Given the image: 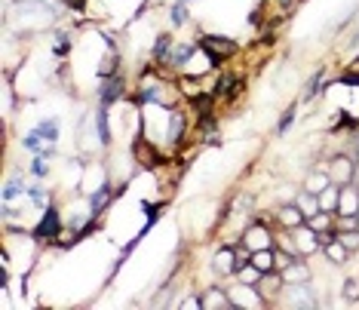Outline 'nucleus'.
<instances>
[{"label":"nucleus","instance_id":"1","mask_svg":"<svg viewBox=\"0 0 359 310\" xmlns=\"http://www.w3.org/2000/svg\"><path fill=\"white\" fill-rule=\"evenodd\" d=\"M31 234L41 246H61L68 237V228H65V212L59 209L56 200H50V206L41 212L37 224L31 228Z\"/></svg>","mask_w":359,"mask_h":310},{"label":"nucleus","instance_id":"2","mask_svg":"<svg viewBox=\"0 0 359 310\" xmlns=\"http://www.w3.org/2000/svg\"><path fill=\"white\" fill-rule=\"evenodd\" d=\"M323 169L329 172L332 184H338V188H344V184H353L356 175H359V166H356V154L350 151H335L325 157Z\"/></svg>","mask_w":359,"mask_h":310},{"label":"nucleus","instance_id":"3","mask_svg":"<svg viewBox=\"0 0 359 310\" xmlns=\"http://www.w3.org/2000/svg\"><path fill=\"white\" fill-rule=\"evenodd\" d=\"M200 46L218 68L228 65L230 59H237L240 50H243V43L233 40V37H228V34H200Z\"/></svg>","mask_w":359,"mask_h":310},{"label":"nucleus","instance_id":"4","mask_svg":"<svg viewBox=\"0 0 359 310\" xmlns=\"http://www.w3.org/2000/svg\"><path fill=\"white\" fill-rule=\"evenodd\" d=\"M132 87H135V83H129L126 74H114V77H105V80H96V105L114 108V105L126 102Z\"/></svg>","mask_w":359,"mask_h":310},{"label":"nucleus","instance_id":"5","mask_svg":"<svg viewBox=\"0 0 359 310\" xmlns=\"http://www.w3.org/2000/svg\"><path fill=\"white\" fill-rule=\"evenodd\" d=\"M114 203H117V184L111 178H101L96 188L87 193V212H89V219H96V221L105 219V212Z\"/></svg>","mask_w":359,"mask_h":310},{"label":"nucleus","instance_id":"6","mask_svg":"<svg viewBox=\"0 0 359 310\" xmlns=\"http://www.w3.org/2000/svg\"><path fill=\"white\" fill-rule=\"evenodd\" d=\"M240 243H243L249 252L270 249V246H277V228H273L270 221L255 219V221H252V224H249V228L243 230V237H240Z\"/></svg>","mask_w":359,"mask_h":310},{"label":"nucleus","instance_id":"7","mask_svg":"<svg viewBox=\"0 0 359 310\" xmlns=\"http://www.w3.org/2000/svg\"><path fill=\"white\" fill-rule=\"evenodd\" d=\"M279 304L307 307V310L319 307V295H316V286H314V280H310V283H286V289H283V298H279Z\"/></svg>","mask_w":359,"mask_h":310},{"label":"nucleus","instance_id":"8","mask_svg":"<svg viewBox=\"0 0 359 310\" xmlns=\"http://www.w3.org/2000/svg\"><path fill=\"white\" fill-rule=\"evenodd\" d=\"M175 40L178 37L173 31H157L151 40V50H147V59L154 61V65L160 68V71L169 74V59H173V50H175Z\"/></svg>","mask_w":359,"mask_h":310},{"label":"nucleus","instance_id":"9","mask_svg":"<svg viewBox=\"0 0 359 310\" xmlns=\"http://www.w3.org/2000/svg\"><path fill=\"white\" fill-rule=\"evenodd\" d=\"M200 37H187V40H175V50H173V59H169V74H184L191 68L193 56H200Z\"/></svg>","mask_w":359,"mask_h":310},{"label":"nucleus","instance_id":"10","mask_svg":"<svg viewBox=\"0 0 359 310\" xmlns=\"http://www.w3.org/2000/svg\"><path fill=\"white\" fill-rule=\"evenodd\" d=\"M212 274L218 276V283L237 274V246L233 243H218V249L212 252Z\"/></svg>","mask_w":359,"mask_h":310},{"label":"nucleus","instance_id":"11","mask_svg":"<svg viewBox=\"0 0 359 310\" xmlns=\"http://www.w3.org/2000/svg\"><path fill=\"white\" fill-rule=\"evenodd\" d=\"M228 292H230V304L233 307H252V310L268 307V304H264V298H261V292H258V286H246V283L233 280L228 286Z\"/></svg>","mask_w":359,"mask_h":310},{"label":"nucleus","instance_id":"12","mask_svg":"<svg viewBox=\"0 0 359 310\" xmlns=\"http://www.w3.org/2000/svg\"><path fill=\"white\" fill-rule=\"evenodd\" d=\"M295 234V249H298V258H314L316 252H323V243H319V234L314 228H310L307 221L301 224V228L292 230Z\"/></svg>","mask_w":359,"mask_h":310},{"label":"nucleus","instance_id":"13","mask_svg":"<svg viewBox=\"0 0 359 310\" xmlns=\"http://www.w3.org/2000/svg\"><path fill=\"white\" fill-rule=\"evenodd\" d=\"M28 172H10L0 188V203H22L28 200Z\"/></svg>","mask_w":359,"mask_h":310},{"label":"nucleus","instance_id":"14","mask_svg":"<svg viewBox=\"0 0 359 310\" xmlns=\"http://www.w3.org/2000/svg\"><path fill=\"white\" fill-rule=\"evenodd\" d=\"M92 126H96V142L98 148H111L114 145V129H111V108L105 105H96V111H92Z\"/></svg>","mask_w":359,"mask_h":310},{"label":"nucleus","instance_id":"15","mask_svg":"<svg viewBox=\"0 0 359 310\" xmlns=\"http://www.w3.org/2000/svg\"><path fill=\"white\" fill-rule=\"evenodd\" d=\"M283 289H286V280H283V274H279V270H268V274L261 276V283H258V292H261L264 304H279Z\"/></svg>","mask_w":359,"mask_h":310},{"label":"nucleus","instance_id":"16","mask_svg":"<svg viewBox=\"0 0 359 310\" xmlns=\"http://www.w3.org/2000/svg\"><path fill=\"white\" fill-rule=\"evenodd\" d=\"M304 221H307V215H304L295 203H279L277 212H273V224H277V228H286V230L301 228Z\"/></svg>","mask_w":359,"mask_h":310},{"label":"nucleus","instance_id":"17","mask_svg":"<svg viewBox=\"0 0 359 310\" xmlns=\"http://www.w3.org/2000/svg\"><path fill=\"white\" fill-rule=\"evenodd\" d=\"M166 25L169 31H182L191 25V3L187 0H169L166 3Z\"/></svg>","mask_w":359,"mask_h":310},{"label":"nucleus","instance_id":"18","mask_svg":"<svg viewBox=\"0 0 359 310\" xmlns=\"http://www.w3.org/2000/svg\"><path fill=\"white\" fill-rule=\"evenodd\" d=\"M325 74H329V65H316V71L307 77V83H304V92H301V102H304V105H310V102H316V98H323Z\"/></svg>","mask_w":359,"mask_h":310},{"label":"nucleus","instance_id":"19","mask_svg":"<svg viewBox=\"0 0 359 310\" xmlns=\"http://www.w3.org/2000/svg\"><path fill=\"white\" fill-rule=\"evenodd\" d=\"M286 283H310L314 280V267H310V258H292L288 265L279 270Z\"/></svg>","mask_w":359,"mask_h":310},{"label":"nucleus","instance_id":"20","mask_svg":"<svg viewBox=\"0 0 359 310\" xmlns=\"http://www.w3.org/2000/svg\"><path fill=\"white\" fill-rule=\"evenodd\" d=\"M200 298H203V310H218V307H233L230 304V292H228V286H206V289L200 292Z\"/></svg>","mask_w":359,"mask_h":310},{"label":"nucleus","instance_id":"21","mask_svg":"<svg viewBox=\"0 0 359 310\" xmlns=\"http://www.w3.org/2000/svg\"><path fill=\"white\" fill-rule=\"evenodd\" d=\"M71 50H74V28H59L50 40V52L59 61H65L68 56H71Z\"/></svg>","mask_w":359,"mask_h":310},{"label":"nucleus","instance_id":"22","mask_svg":"<svg viewBox=\"0 0 359 310\" xmlns=\"http://www.w3.org/2000/svg\"><path fill=\"white\" fill-rule=\"evenodd\" d=\"M34 129L41 133V138L46 145H59V138H61V120L56 117V114H50V117H41L34 123Z\"/></svg>","mask_w":359,"mask_h":310},{"label":"nucleus","instance_id":"23","mask_svg":"<svg viewBox=\"0 0 359 310\" xmlns=\"http://www.w3.org/2000/svg\"><path fill=\"white\" fill-rule=\"evenodd\" d=\"M50 200H56V193H52L50 188H46L43 182H37V178H34V182L28 184V203L34 206L37 212H43V209L50 206Z\"/></svg>","mask_w":359,"mask_h":310},{"label":"nucleus","instance_id":"24","mask_svg":"<svg viewBox=\"0 0 359 310\" xmlns=\"http://www.w3.org/2000/svg\"><path fill=\"white\" fill-rule=\"evenodd\" d=\"M335 215H359V188L356 184H344L338 200V212Z\"/></svg>","mask_w":359,"mask_h":310},{"label":"nucleus","instance_id":"25","mask_svg":"<svg viewBox=\"0 0 359 310\" xmlns=\"http://www.w3.org/2000/svg\"><path fill=\"white\" fill-rule=\"evenodd\" d=\"M329 184H332L329 172H325V169L319 166V169H310V172L304 175V184H301V188H304V191H310V193H316V197H319V193L329 188Z\"/></svg>","mask_w":359,"mask_h":310},{"label":"nucleus","instance_id":"26","mask_svg":"<svg viewBox=\"0 0 359 310\" xmlns=\"http://www.w3.org/2000/svg\"><path fill=\"white\" fill-rule=\"evenodd\" d=\"M323 255H325V258H329V265H335V267H344L353 252H350L347 246L341 243V239H332L329 246H323Z\"/></svg>","mask_w":359,"mask_h":310},{"label":"nucleus","instance_id":"27","mask_svg":"<svg viewBox=\"0 0 359 310\" xmlns=\"http://www.w3.org/2000/svg\"><path fill=\"white\" fill-rule=\"evenodd\" d=\"M295 206H298L301 212L307 215V219H310V215H316L319 209H323V206H319V197H316V193H310V191H304V188H298V193H295Z\"/></svg>","mask_w":359,"mask_h":310},{"label":"nucleus","instance_id":"28","mask_svg":"<svg viewBox=\"0 0 359 310\" xmlns=\"http://www.w3.org/2000/svg\"><path fill=\"white\" fill-rule=\"evenodd\" d=\"M295 123H298V102H292L283 114H279V120H277V135H279V138H286L288 133H292Z\"/></svg>","mask_w":359,"mask_h":310},{"label":"nucleus","instance_id":"29","mask_svg":"<svg viewBox=\"0 0 359 310\" xmlns=\"http://www.w3.org/2000/svg\"><path fill=\"white\" fill-rule=\"evenodd\" d=\"M252 265L261 270V274H268V270H277V246H270V249H258L252 252Z\"/></svg>","mask_w":359,"mask_h":310},{"label":"nucleus","instance_id":"30","mask_svg":"<svg viewBox=\"0 0 359 310\" xmlns=\"http://www.w3.org/2000/svg\"><path fill=\"white\" fill-rule=\"evenodd\" d=\"M335 219H338L335 212H325V209H319L316 215H310V219H307V224L316 230V234H325V230H338V228H335Z\"/></svg>","mask_w":359,"mask_h":310},{"label":"nucleus","instance_id":"31","mask_svg":"<svg viewBox=\"0 0 359 310\" xmlns=\"http://www.w3.org/2000/svg\"><path fill=\"white\" fill-rule=\"evenodd\" d=\"M43 145H46V142H43V138H41V133H37V129H34V126H31V129H28V133H22V138H19V148H22V151H28V154H31V157H34V154H37V151H41V148H43Z\"/></svg>","mask_w":359,"mask_h":310},{"label":"nucleus","instance_id":"32","mask_svg":"<svg viewBox=\"0 0 359 310\" xmlns=\"http://www.w3.org/2000/svg\"><path fill=\"white\" fill-rule=\"evenodd\" d=\"M50 172H52V166H50V160L46 157H31V163H28V175L31 178H37V182H46L50 178Z\"/></svg>","mask_w":359,"mask_h":310},{"label":"nucleus","instance_id":"33","mask_svg":"<svg viewBox=\"0 0 359 310\" xmlns=\"http://www.w3.org/2000/svg\"><path fill=\"white\" fill-rule=\"evenodd\" d=\"M338 200H341V188H338V184H329V188L319 193V206H323L325 212H338Z\"/></svg>","mask_w":359,"mask_h":310},{"label":"nucleus","instance_id":"34","mask_svg":"<svg viewBox=\"0 0 359 310\" xmlns=\"http://www.w3.org/2000/svg\"><path fill=\"white\" fill-rule=\"evenodd\" d=\"M261 276H264V274H261V270H258V267H255V265H252V261H249V265H246V267H240V270H237V274H233V280H237V283H246V286H258V283H261Z\"/></svg>","mask_w":359,"mask_h":310},{"label":"nucleus","instance_id":"35","mask_svg":"<svg viewBox=\"0 0 359 310\" xmlns=\"http://www.w3.org/2000/svg\"><path fill=\"white\" fill-rule=\"evenodd\" d=\"M341 298L350 301V304L359 301V276H347V280L341 283Z\"/></svg>","mask_w":359,"mask_h":310},{"label":"nucleus","instance_id":"36","mask_svg":"<svg viewBox=\"0 0 359 310\" xmlns=\"http://www.w3.org/2000/svg\"><path fill=\"white\" fill-rule=\"evenodd\" d=\"M350 28H353V31H350V37H347V40H344V43H341V46H338V50H341V52L359 50V15H356V22H353V25H350Z\"/></svg>","mask_w":359,"mask_h":310},{"label":"nucleus","instance_id":"37","mask_svg":"<svg viewBox=\"0 0 359 310\" xmlns=\"http://www.w3.org/2000/svg\"><path fill=\"white\" fill-rule=\"evenodd\" d=\"M338 239L350 252H359V230H338Z\"/></svg>","mask_w":359,"mask_h":310},{"label":"nucleus","instance_id":"38","mask_svg":"<svg viewBox=\"0 0 359 310\" xmlns=\"http://www.w3.org/2000/svg\"><path fill=\"white\" fill-rule=\"evenodd\" d=\"M335 228L338 230H359V215H338V219H335Z\"/></svg>","mask_w":359,"mask_h":310},{"label":"nucleus","instance_id":"39","mask_svg":"<svg viewBox=\"0 0 359 310\" xmlns=\"http://www.w3.org/2000/svg\"><path fill=\"white\" fill-rule=\"evenodd\" d=\"M187 3H193V0H187Z\"/></svg>","mask_w":359,"mask_h":310}]
</instances>
